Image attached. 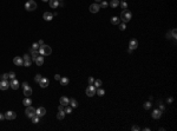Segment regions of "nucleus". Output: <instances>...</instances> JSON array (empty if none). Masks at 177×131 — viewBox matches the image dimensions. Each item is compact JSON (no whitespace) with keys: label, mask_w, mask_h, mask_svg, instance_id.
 I'll list each match as a JSON object with an SVG mask.
<instances>
[{"label":"nucleus","mask_w":177,"mask_h":131,"mask_svg":"<svg viewBox=\"0 0 177 131\" xmlns=\"http://www.w3.org/2000/svg\"><path fill=\"white\" fill-rule=\"evenodd\" d=\"M51 53H52V49H51L48 45L44 44V45H41V46L39 47V54L46 57V56H50Z\"/></svg>","instance_id":"1"},{"label":"nucleus","mask_w":177,"mask_h":131,"mask_svg":"<svg viewBox=\"0 0 177 131\" xmlns=\"http://www.w3.org/2000/svg\"><path fill=\"white\" fill-rule=\"evenodd\" d=\"M131 18H132V14H131V12L129 11V10H124L123 12H122V14H121V20L123 21V23H128V21H130L131 20Z\"/></svg>","instance_id":"2"},{"label":"nucleus","mask_w":177,"mask_h":131,"mask_svg":"<svg viewBox=\"0 0 177 131\" xmlns=\"http://www.w3.org/2000/svg\"><path fill=\"white\" fill-rule=\"evenodd\" d=\"M25 10H27V11H34V10H37V4H36L34 0H28V1L25 4Z\"/></svg>","instance_id":"3"},{"label":"nucleus","mask_w":177,"mask_h":131,"mask_svg":"<svg viewBox=\"0 0 177 131\" xmlns=\"http://www.w3.org/2000/svg\"><path fill=\"white\" fill-rule=\"evenodd\" d=\"M25 113L28 118H32L33 116H36V109L32 107L31 105L30 106H26V110H25Z\"/></svg>","instance_id":"4"},{"label":"nucleus","mask_w":177,"mask_h":131,"mask_svg":"<svg viewBox=\"0 0 177 131\" xmlns=\"http://www.w3.org/2000/svg\"><path fill=\"white\" fill-rule=\"evenodd\" d=\"M95 94H96V87H95L93 85L87 86V89H86V96H88V97H93Z\"/></svg>","instance_id":"5"},{"label":"nucleus","mask_w":177,"mask_h":131,"mask_svg":"<svg viewBox=\"0 0 177 131\" xmlns=\"http://www.w3.org/2000/svg\"><path fill=\"white\" fill-rule=\"evenodd\" d=\"M8 87H10V82H8V79H3V80H0V90L5 91V90H7Z\"/></svg>","instance_id":"6"},{"label":"nucleus","mask_w":177,"mask_h":131,"mask_svg":"<svg viewBox=\"0 0 177 131\" xmlns=\"http://www.w3.org/2000/svg\"><path fill=\"white\" fill-rule=\"evenodd\" d=\"M17 118V113L14 111H7L5 113V119H8V120H13Z\"/></svg>","instance_id":"7"},{"label":"nucleus","mask_w":177,"mask_h":131,"mask_svg":"<svg viewBox=\"0 0 177 131\" xmlns=\"http://www.w3.org/2000/svg\"><path fill=\"white\" fill-rule=\"evenodd\" d=\"M36 115H37V116H39V117H44V116L46 115V109H45V107H43V106H40V107L36 109Z\"/></svg>","instance_id":"8"},{"label":"nucleus","mask_w":177,"mask_h":131,"mask_svg":"<svg viewBox=\"0 0 177 131\" xmlns=\"http://www.w3.org/2000/svg\"><path fill=\"white\" fill-rule=\"evenodd\" d=\"M137 47H138V41H137L136 39H131L130 43H129V49L133 51V50H136Z\"/></svg>","instance_id":"9"},{"label":"nucleus","mask_w":177,"mask_h":131,"mask_svg":"<svg viewBox=\"0 0 177 131\" xmlns=\"http://www.w3.org/2000/svg\"><path fill=\"white\" fill-rule=\"evenodd\" d=\"M161 116H162V111H161L159 109H155V110L152 111V113H151V117L155 118V119L161 118Z\"/></svg>","instance_id":"10"},{"label":"nucleus","mask_w":177,"mask_h":131,"mask_svg":"<svg viewBox=\"0 0 177 131\" xmlns=\"http://www.w3.org/2000/svg\"><path fill=\"white\" fill-rule=\"evenodd\" d=\"M99 10H101V7H99L98 4H92V5L90 6V12H91V13H98Z\"/></svg>","instance_id":"11"},{"label":"nucleus","mask_w":177,"mask_h":131,"mask_svg":"<svg viewBox=\"0 0 177 131\" xmlns=\"http://www.w3.org/2000/svg\"><path fill=\"white\" fill-rule=\"evenodd\" d=\"M48 84H50V80H48L47 78H44V77H43V78H41V80L39 82V85H40L43 89L47 87V86H48Z\"/></svg>","instance_id":"12"},{"label":"nucleus","mask_w":177,"mask_h":131,"mask_svg":"<svg viewBox=\"0 0 177 131\" xmlns=\"http://www.w3.org/2000/svg\"><path fill=\"white\" fill-rule=\"evenodd\" d=\"M10 86L13 89V90H17V89H19V82L14 78V79H11V82H10Z\"/></svg>","instance_id":"13"},{"label":"nucleus","mask_w":177,"mask_h":131,"mask_svg":"<svg viewBox=\"0 0 177 131\" xmlns=\"http://www.w3.org/2000/svg\"><path fill=\"white\" fill-rule=\"evenodd\" d=\"M13 63H14V65H17V66H21V65L24 64V59H23L21 57H14Z\"/></svg>","instance_id":"14"},{"label":"nucleus","mask_w":177,"mask_h":131,"mask_svg":"<svg viewBox=\"0 0 177 131\" xmlns=\"http://www.w3.org/2000/svg\"><path fill=\"white\" fill-rule=\"evenodd\" d=\"M43 18H44V20H46V21H51V20L53 19V14H52L51 12H45L44 16H43Z\"/></svg>","instance_id":"15"},{"label":"nucleus","mask_w":177,"mask_h":131,"mask_svg":"<svg viewBox=\"0 0 177 131\" xmlns=\"http://www.w3.org/2000/svg\"><path fill=\"white\" fill-rule=\"evenodd\" d=\"M36 64L38 65V66H41L43 64H44V56H41V54H39L37 58H36Z\"/></svg>","instance_id":"16"},{"label":"nucleus","mask_w":177,"mask_h":131,"mask_svg":"<svg viewBox=\"0 0 177 131\" xmlns=\"http://www.w3.org/2000/svg\"><path fill=\"white\" fill-rule=\"evenodd\" d=\"M59 102H60V104L61 105H64V106H66V105H68L70 104V99L67 98V97H60V99H59Z\"/></svg>","instance_id":"17"},{"label":"nucleus","mask_w":177,"mask_h":131,"mask_svg":"<svg viewBox=\"0 0 177 131\" xmlns=\"http://www.w3.org/2000/svg\"><path fill=\"white\" fill-rule=\"evenodd\" d=\"M50 7L51 8H57L59 6V0H50Z\"/></svg>","instance_id":"18"},{"label":"nucleus","mask_w":177,"mask_h":131,"mask_svg":"<svg viewBox=\"0 0 177 131\" xmlns=\"http://www.w3.org/2000/svg\"><path fill=\"white\" fill-rule=\"evenodd\" d=\"M24 94H25L26 97H30V96L32 94V89H31L30 86H26V87H24Z\"/></svg>","instance_id":"19"},{"label":"nucleus","mask_w":177,"mask_h":131,"mask_svg":"<svg viewBox=\"0 0 177 131\" xmlns=\"http://www.w3.org/2000/svg\"><path fill=\"white\" fill-rule=\"evenodd\" d=\"M59 82H60V84H61V85H64V86H65V85H67V84L70 83V79H68L67 77H61Z\"/></svg>","instance_id":"20"},{"label":"nucleus","mask_w":177,"mask_h":131,"mask_svg":"<svg viewBox=\"0 0 177 131\" xmlns=\"http://www.w3.org/2000/svg\"><path fill=\"white\" fill-rule=\"evenodd\" d=\"M65 111H58V113H57V119H59V120H63L64 118H65Z\"/></svg>","instance_id":"21"},{"label":"nucleus","mask_w":177,"mask_h":131,"mask_svg":"<svg viewBox=\"0 0 177 131\" xmlns=\"http://www.w3.org/2000/svg\"><path fill=\"white\" fill-rule=\"evenodd\" d=\"M112 8H116L118 5H119V0H111V1H110V4H109Z\"/></svg>","instance_id":"22"},{"label":"nucleus","mask_w":177,"mask_h":131,"mask_svg":"<svg viewBox=\"0 0 177 131\" xmlns=\"http://www.w3.org/2000/svg\"><path fill=\"white\" fill-rule=\"evenodd\" d=\"M39 56V50L38 51H36V50H31V57H32V59L33 60H36V58Z\"/></svg>","instance_id":"23"},{"label":"nucleus","mask_w":177,"mask_h":131,"mask_svg":"<svg viewBox=\"0 0 177 131\" xmlns=\"http://www.w3.org/2000/svg\"><path fill=\"white\" fill-rule=\"evenodd\" d=\"M23 104H24L25 106H30V105L32 104V100H31V98H30V97H26V98L23 100Z\"/></svg>","instance_id":"24"},{"label":"nucleus","mask_w":177,"mask_h":131,"mask_svg":"<svg viewBox=\"0 0 177 131\" xmlns=\"http://www.w3.org/2000/svg\"><path fill=\"white\" fill-rule=\"evenodd\" d=\"M121 23V19L118 18V17H112L111 18V24H113V25H118Z\"/></svg>","instance_id":"25"},{"label":"nucleus","mask_w":177,"mask_h":131,"mask_svg":"<svg viewBox=\"0 0 177 131\" xmlns=\"http://www.w3.org/2000/svg\"><path fill=\"white\" fill-rule=\"evenodd\" d=\"M70 105H71V107H77L78 106V102L72 98V99H70Z\"/></svg>","instance_id":"26"},{"label":"nucleus","mask_w":177,"mask_h":131,"mask_svg":"<svg viewBox=\"0 0 177 131\" xmlns=\"http://www.w3.org/2000/svg\"><path fill=\"white\" fill-rule=\"evenodd\" d=\"M96 94H98V96H104L105 94V91L103 90V89H101V87H98V90H96Z\"/></svg>","instance_id":"27"},{"label":"nucleus","mask_w":177,"mask_h":131,"mask_svg":"<svg viewBox=\"0 0 177 131\" xmlns=\"http://www.w3.org/2000/svg\"><path fill=\"white\" fill-rule=\"evenodd\" d=\"M102 84H103V83H102V80H101V79H97V80H95V83H93L95 87H97V89H98V87H101V86H102Z\"/></svg>","instance_id":"28"},{"label":"nucleus","mask_w":177,"mask_h":131,"mask_svg":"<svg viewBox=\"0 0 177 131\" xmlns=\"http://www.w3.org/2000/svg\"><path fill=\"white\" fill-rule=\"evenodd\" d=\"M39 118H40V117H39V116H37V115H36V116H33V117L31 118V119H32V123H34V124L39 123Z\"/></svg>","instance_id":"29"},{"label":"nucleus","mask_w":177,"mask_h":131,"mask_svg":"<svg viewBox=\"0 0 177 131\" xmlns=\"http://www.w3.org/2000/svg\"><path fill=\"white\" fill-rule=\"evenodd\" d=\"M108 6H109V3H106V1H104V0H102V3H101L99 7H102V8H106Z\"/></svg>","instance_id":"30"},{"label":"nucleus","mask_w":177,"mask_h":131,"mask_svg":"<svg viewBox=\"0 0 177 131\" xmlns=\"http://www.w3.org/2000/svg\"><path fill=\"white\" fill-rule=\"evenodd\" d=\"M151 105H152V104H151L150 102H145V103L143 104V106H144V109H145V110H149V109L151 107Z\"/></svg>","instance_id":"31"},{"label":"nucleus","mask_w":177,"mask_h":131,"mask_svg":"<svg viewBox=\"0 0 177 131\" xmlns=\"http://www.w3.org/2000/svg\"><path fill=\"white\" fill-rule=\"evenodd\" d=\"M3 79H10V73H4V74H1V76H0V80H3Z\"/></svg>","instance_id":"32"},{"label":"nucleus","mask_w":177,"mask_h":131,"mask_svg":"<svg viewBox=\"0 0 177 131\" xmlns=\"http://www.w3.org/2000/svg\"><path fill=\"white\" fill-rule=\"evenodd\" d=\"M41 78H43V77H41V74H39V73H38V74H36V77H34V82H36V83H39V82L41 80Z\"/></svg>","instance_id":"33"},{"label":"nucleus","mask_w":177,"mask_h":131,"mask_svg":"<svg viewBox=\"0 0 177 131\" xmlns=\"http://www.w3.org/2000/svg\"><path fill=\"white\" fill-rule=\"evenodd\" d=\"M64 111H65V113H71V112H72V107L68 106V105H66L65 109H64Z\"/></svg>","instance_id":"34"},{"label":"nucleus","mask_w":177,"mask_h":131,"mask_svg":"<svg viewBox=\"0 0 177 131\" xmlns=\"http://www.w3.org/2000/svg\"><path fill=\"white\" fill-rule=\"evenodd\" d=\"M118 25H119V30H121V31H124V30L126 29V25H125V23H122V24L119 23Z\"/></svg>","instance_id":"35"},{"label":"nucleus","mask_w":177,"mask_h":131,"mask_svg":"<svg viewBox=\"0 0 177 131\" xmlns=\"http://www.w3.org/2000/svg\"><path fill=\"white\" fill-rule=\"evenodd\" d=\"M39 47H40V46H39V44H38V43H34V44L32 45V49H31V50H36V51H38V50H39Z\"/></svg>","instance_id":"36"},{"label":"nucleus","mask_w":177,"mask_h":131,"mask_svg":"<svg viewBox=\"0 0 177 131\" xmlns=\"http://www.w3.org/2000/svg\"><path fill=\"white\" fill-rule=\"evenodd\" d=\"M87 83H88V85H93V83H95V79H93V77H88V79H87Z\"/></svg>","instance_id":"37"},{"label":"nucleus","mask_w":177,"mask_h":131,"mask_svg":"<svg viewBox=\"0 0 177 131\" xmlns=\"http://www.w3.org/2000/svg\"><path fill=\"white\" fill-rule=\"evenodd\" d=\"M121 7H122L123 10H126V8H128V4H126L125 1H122V3H121Z\"/></svg>","instance_id":"38"},{"label":"nucleus","mask_w":177,"mask_h":131,"mask_svg":"<svg viewBox=\"0 0 177 131\" xmlns=\"http://www.w3.org/2000/svg\"><path fill=\"white\" fill-rule=\"evenodd\" d=\"M24 66H26V67H30L31 66V60H24V64H23Z\"/></svg>","instance_id":"39"},{"label":"nucleus","mask_w":177,"mask_h":131,"mask_svg":"<svg viewBox=\"0 0 177 131\" xmlns=\"http://www.w3.org/2000/svg\"><path fill=\"white\" fill-rule=\"evenodd\" d=\"M131 130H132V131H139V130H141V127H139L138 125H133V126L131 127Z\"/></svg>","instance_id":"40"},{"label":"nucleus","mask_w":177,"mask_h":131,"mask_svg":"<svg viewBox=\"0 0 177 131\" xmlns=\"http://www.w3.org/2000/svg\"><path fill=\"white\" fill-rule=\"evenodd\" d=\"M170 36H171L173 39H176V29H173V30L171 31V34H170Z\"/></svg>","instance_id":"41"},{"label":"nucleus","mask_w":177,"mask_h":131,"mask_svg":"<svg viewBox=\"0 0 177 131\" xmlns=\"http://www.w3.org/2000/svg\"><path fill=\"white\" fill-rule=\"evenodd\" d=\"M16 78V73L14 72H10V80L11 79H14Z\"/></svg>","instance_id":"42"},{"label":"nucleus","mask_w":177,"mask_h":131,"mask_svg":"<svg viewBox=\"0 0 177 131\" xmlns=\"http://www.w3.org/2000/svg\"><path fill=\"white\" fill-rule=\"evenodd\" d=\"M23 59H24V60H31V58H30L28 54H25V56L23 57Z\"/></svg>","instance_id":"43"},{"label":"nucleus","mask_w":177,"mask_h":131,"mask_svg":"<svg viewBox=\"0 0 177 131\" xmlns=\"http://www.w3.org/2000/svg\"><path fill=\"white\" fill-rule=\"evenodd\" d=\"M60 78H61L60 74H54V79H56V80H60Z\"/></svg>","instance_id":"44"},{"label":"nucleus","mask_w":177,"mask_h":131,"mask_svg":"<svg viewBox=\"0 0 177 131\" xmlns=\"http://www.w3.org/2000/svg\"><path fill=\"white\" fill-rule=\"evenodd\" d=\"M64 107H65V106L60 104V105H59V107H58V111H64Z\"/></svg>","instance_id":"45"},{"label":"nucleus","mask_w":177,"mask_h":131,"mask_svg":"<svg viewBox=\"0 0 177 131\" xmlns=\"http://www.w3.org/2000/svg\"><path fill=\"white\" fill-rule=\"evenodd\" d=\"M3 119H5V115L4 113H0V120H3Z\"/></svg>","instance_id":"46"},{"label":"nucleus","mask_w":177,"mask_h":131,"mask_svg":"<svg viewBox=\"0 0 177 131\" xmlns=\"http://www.w3.org/2000/svg\"><path fill=\"white\" fill-rule=\"evenodd\" d=\"M159 110H161V111L164 110V105H163V104H159Z\"/></svg>","instance_id":"47"},{"label":"nucleus","mask_w":177,"mask_h":131,"mask_svg":"<svg viewBox=\"0 0 177 131\" xmlns=\"http://www.w3.org/2000/svg\"><path fill=\"white\" fill-rule=\"evenodd\" d=\"M38 44H39V46L44 45V40H39V41H38Z\"/></svg>","instance_id":"48"},{"label":"nucleus","mask_w":177,"mask_h":131,"mask_svg":"<svg viewBox=\"0 0 177 131\" xmlns=\"http://www.w3.org/2000/svg\"><path fill=\"white\" fill-rule=\"evenodd\" d=\"M26 86H28V84H27L26 82H24V83H23V87H26Z\"/></svg>","instance_id":"49"},{"label":"nucleus","mask_w":177,"mask_h":131,"mask_svg":"<svg viewBox=\"0 0 177 131\" xmlns=\"http://www.w3.org/2000/svg\"><path fill=\"white\" fill-rule=\"evenodd\" d=\"M166 102H168L169 104H170V103H172V98H171V97H170V98H168V100H166Z\"/></svg>","instance_id":"50"},{"label":"nucleus","mask_w":177,"mask_h":131,"mask_svg":"<svg viewBox=\"0 0 177 131\" xmlns=\"http://www.w3.org/2000/svg\"><path fill=\"white\" fill-rule=\"evenodd\" d=\"M95 1H97V3H98V1H102V0H95Z\"/></svg>","instance_id":"51"},{"label":"nucleus","mask_w":177,"mask_h":131,"mask_svg":"<svg viewBox=\"0 0 177 131\" xmlns=\"http://www.w3.org/2000/svg\"><path fill=\"white\" fill-rule=\"evenodd\" d=\"M43 1H45V3H46V1H50V0H43Z\"/></svg>","instance_id":"52"},{"label":"nucleus","mask_w":177,"mask_h":131,"mask_svg":"<svg viewBox=\"0 0 177 131\" xmlns=\"http://www.w3.org/2000/svg\"><path fill=\"white\" fill-rule=\"evenodd\" d=\"M59 1H60V0H59Z\"/></svg>","instance_id":"53"}]
</instances>
